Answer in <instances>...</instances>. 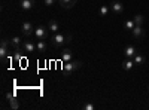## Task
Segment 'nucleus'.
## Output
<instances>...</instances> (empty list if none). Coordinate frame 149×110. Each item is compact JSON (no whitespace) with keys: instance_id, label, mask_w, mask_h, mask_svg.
<instances>
[{"instance_id":"23","label":"nucleus","mask_w":149,"mask_h":110,"mask_svg":"<svg viewBox=\"0 0 149 110\" xmlns=\"http://www.w3.org/2000/svg\"><path fill=\"white\" fill-rule=\"evenodd\" d=\"M43 3H45L46 6H52V5L57 3V0H43Z\"/></svg>"},{"instance_id":"3","label":"nucleus","mask_w":149,"mask_h":110,"mask_svg":"<svg viewBox=\"0 0 149 110\" xmlns=\"http://www.w3.org/2000/svg\"><path fill=\"white\" fill-rule=\"evenodd\" d=\"M51 40H52V45H54V46L60 48V46H63L64 42H67V37H64L61 33H54L52 37H51Z\"/></svg>"},{"instance_id":"14","label":"nucleus","mask_w":149,"mask_h":110,"mask_svg":"<svg viewBox=\"0 0 149 110\" xmlns=\"http://www.w3.org/2000/svg\"><path fill=\"white\" fill-rule=\"evenodd\" d=\"M134 66H136V64H134L133 58H127L125 61H122V64H121V67H122L124 70H127V71L133 70V67H134Z\"/></svg>"},{"instance_id":"10","label":"nucleus","mask_w":149,"mask_h":110,"mask_svg":"<svg viewBox=\"0 0 149 110\" xmlns=\"http://www.w3.org/2000/svg\"><path fill=\"white\" fill-rule=\"evenodd\" d=\"M139 51H137V48L136 46H133V45H128L125 49H124V55H125L127 58H134V55L137 54Z\"/></svg>"},{"instance_id":"11","label":"nucleus","mask_w":149,"mask_h":110,"mask_svg":"<svg viewBox=\"0 0 149 110\" xmlns=\"http://www.w3.org/2000/svg\"><path fill=\"white\" fill-rule=\"evenodd\" d=\"M131 33H133V37L134 39H143L145 37V30L142 28V26H136Z\"/></svg>"},{"instance_id":"18","label":"nucleus","mask_w":149,"mask_h":110,"mask_svg":"<svg viewBox=\"0 0 149 110\" xmlns=\"http://www.w3.org/2000/svg\"><path fill=\"white\" fill-rule=\"evenodd\" d=\"M36 51L37 52H45L46 51V42L45 40H37V43H36Z\"/></svg>"},{"instance_id":"9","label":"nucleus","mask_w":149,"mask_h":110,"mask_svg":"<svg viewBox=\"0 0 149 110\" xmlns=\"http://www.w3.org/2000/svg\"><path fill=\"white\" fill-rule=\"evenodd\" d=\"M72 59H73V52L69 49V48L61 51V61H63V63H69V61H72Z\"/></svg>"},{"instance_id":"20","label":"nucleus","mask_w":149,"mask_h":110,"mask_svg":"<svg viewBox=\"0 0 149 110\" xmlns=\"http://www.w3.org/2000/svg\"><path fill=\"white\" fill-rule=\"evenodd\" d=\"M109 12H110V6L104 5V6L100 8V15H102V17H107V15H109Z\"/></svg>"},{"instance_id":"2","label":"nucleus","mask_w":149,"mask_h":110,"mask_svg":"<svg viewBox=\"0 0 149 110\" xmlns=\"http://www.w3.org/2000/svg\"><path fill=\"white\" fill-rule=\"evenodd\" d=\"M48 31H49L48 26H46V27L37 26V27L34 28V37H36L37 40H45V39L48 37Z\"/></svg>"},{"instance_id":"13","label":"nucleus","mask_w":149,"mask_h":110,"mask_svg":"<svg viewBox=\"0 0 149 110\" xmlns=\"http://www.w3.org/2000/svg\"><path fill=\"white\" fill-rule=\"evenodd\" d=\"M22 49L26 51V52H29V54H31V52L36 51V45L33 42H30V40H26V42L22 43Z\"/></svg>"},{"instance_id":"1","label":"nucleus","mask_w":149,"mask_h":110,"mask_svg":"<svg viewBox=\"0 0 149 110\" xmlns=\"http://www.w3.org/2000/svg\"><path fill=\"white\" fill-rule=\"evenodd\" d=\"M82 67V63L81 61H69V63H64L63 64V71L64 73H73V71H76L78 68Z\"/></svg>"},{"instance_id":"21","label":"nucleus","mask_w":149,"mask_h":110,"mask_svg":"<svg viewBox=\"0 0 149 110\" xmlns=\"http://www.w3.org/2000/svg\"><path fill=\"white\" fill-rule=\"evenodd\" d=\"M143 15H136L134 17V24H136V26H142V24H143Z\"/></svg>"},{"instance_id":"22","label":"nucleus","mask_w":149,"mask_h":110,"mask_svg":"<svg viewBox=\"0 0 149 110\" xmlns=\"http://www.w3.org/2000/svg\"><path fill=\"white\" fill-rule=\"evenodd\" d=\"M82 109H84V110H94V104L86 103V104H84V106H82Z\"/></svg>"},{"instance_id":"5","label":"nucleus","mask_w":149,"mask_h":110,"mask_svg":"<svg viewBox=\"0 0 149 110\" xmlns=\"http://www.w3.org/2000/svg\"><path fill=\"white\" fill-rule=\"evenodd\" d=\"M21 31H22V34L24 36H29L30 34H33V24L30 22V21H26V22H22V26H21Z\"/></svg>"},{"instance_id":"17","label":"nucleus","mask_w":149,"mask_h":110,"mask_svg":"<svg viewBox=\"0 0 149 110\" xmlns=\"http://www.w3.org/2000/svg\"><path fill=\"white\" fill-rule=\"evenodd\" d=\"M133 61H134V64H136V66H142V64H145V57H143L140 52H137V54L134 55Z\"/></svg>"},{"instance_id":"8","label":"nucleus","mask_w":149,"mask_h":110,"mask_svg":"<svg viewBox=\"0 0 149 110\" xmlns=\"http://www.w3.org/2000/svg\"><path fill=\"white\" fill-rule=\"evenodd\" d=\"M34 5H36L34 0H19V6L22 10H31Z\"/></svg>"},{"instance_id":"16","label":"nucleus","mask_w":149,"mask_h":110,"mask_svg":"<svg viewBox=\"0 0 149 110\" xmlns=\"http://www.w3.org/2000/svg\"><path fill=\"white\" fill-rule=\"evenodd\" d=\"M48 28H49V31H52V33H58L60 26H58V22L55 19H51V21L48 22Z\"/></svg>"},{"instance_id":"12","label":"nucleus","mask_w":149,"mask_h":110,"mask_svg":"<svg viewBox=\"0 0 149 110\" xmlns=\"http://www.w3.org/2000/svg\"><path fill=\"white\" fill-rule=\"evenodd\" d=\"M78 0H58V3L61 8H64V9H72L74 5H76Z\"/></svg>"},{"instance_id":"7","label":"nucleus","mask_w":149,"mask_h":110,"mask_svg":"<svg viewBox=\"0 0 149 110\" xmlns=\"http://www.w3.org/2000/svg\"><path fill=\"white\" fill-rule=\"evenodd\" d=\"M6 100L9 101L10 107L14 109V110H17V109L19 107V103H18V100L15 98V95H14V92H8V94H6Z\"/></svg>"},{"instance_id":"6","label":"nucleus","mask_w":149,"mask_h":110,"mask_svg":"<svg viewBox=\"0 0 149 110\" xmlns=\"http://www.w3.org/2000/svg\"><path fill=\"white\" fill-rule=\"evenodd\" d=\"M9 42L8 40H2V43H0V57H2V59L5 61L6 59V55L9 52Z\"/></svg>"},{"instance_id":"19","label":"nucleus","mask_w":149,"mask_h":110,"mask_svg":"<svg viewBox=\"0 0 149 110\" xmlns=\"http://www.w3.org/2000/svg\"><path fill=\"white\" fill-rule=\"evenodd\" d=\"M136 27V24H134V19H127L125 22H124V28L128 30V31H133V28Z\"/></svg>"},{"instance_id":"4","label":"nucleus","mask_w":149,"mask_h":110,"mask_svg":"<svg viewBox=\"0 0 149 110\" xmlns=\"http://www.w3.org/2000/svg\"><path fill=\"white\" fill-rule=\"evenodd\" d=\"M109 6H110V10L113 12V14H116V15H119V14H122V12H124V5L121 2H118V0L110 2Z\"/></svg>"},{"instance_id":"15","label":"nucleus","mask_w":149,"mask_h":110,"mask_svg":"<svg viewBox=\"0 0 149 110\" xmlns=\"http://www.w3.org/2000/svg\"><path fill=\"white\" fill-rule=\"evenodd\" d=\"M9 45L12 48H15V51H19V45H21V39L18 37V36H14L10 40H9Z\"/></svg>"}]
</instances>
